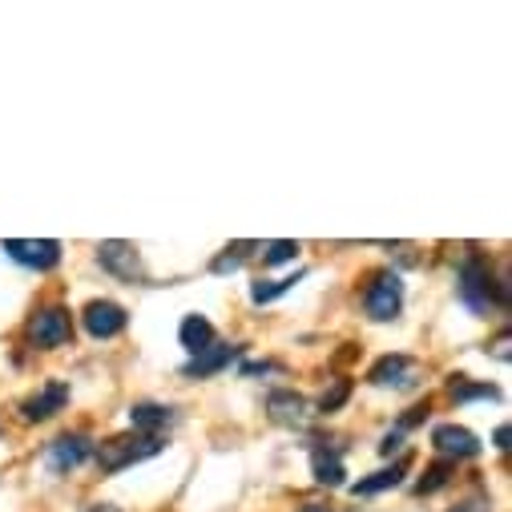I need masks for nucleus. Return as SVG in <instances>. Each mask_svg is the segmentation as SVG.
<instances>
[{
    "label": "nucleus",
    "mask_w": 512,
    "mask_h": 512,
    "mask_svg": "<svg viewBox=\"0 0 512 512\" xmlns=\"http://www.w3.org/2000/svg\"><path fill=\"white\" fill-rule=\"evenodd\" d=\"M166 448L162 436H142V432H125V436H113L105 444L93 448V460L101 472H125V468H134L142 460H154L158 452Z\"/></svg>",
    "instance_id": "nucleus-1"
},
{
    "label": "nucleus",
    "mask_w": 512,
    "mask_h": 512,
    "mask_svg": "<svg viewBox=\"0 0 512 512\" xmlns=\"http://www.w3.org/2000/svg\"><path fill=\"white\" fill-rule=\"evenodd\" d=\"M456 291H460V299H464V307L472 315H488L492 311V303H496V279H492L488 259H484L480 250H468L464 259H460V267H456Z\"/></svg>",
    "instance_id": "nucleus-2"
},
{
    "label": "nucleus",
    "mask_w": 512,
    "mask_h": 512,
    "mask_svg": "<svg viewBox=\"0 0 512 512\" xmlns=\"http://www.w3.org/2000/svg\"><path fill=\"white\" fill-rule=\"evenodd\" d=\"M25 339L37 347V351H57L73 339V319L61 303H49V307H37L25 323Z\"/></svg>",
    "instance_id": "nucleus-3"
},
{
    "label": "nucleus",
    "mask_w": 512,
    "mask_h": 512,
    "mask_svg": "<svg viewBox=\"0 0 512 512\" xmlns=\"http://www.w3.org/2000/svg\"><path fill=\"white\" fill-rule=\"evenodd\" d=\"M363 311L375 323H392L404 311V279L396 271H379L363 291Z\"/></svg>",
    "instance_id": "nucleus-4"
},
{
    "label": "nucleus",
    "mask_w": 512,
    "mask_h": 512,
    "mask_svg": "<svg viewBox=\"0 0 512 512\" xmlns=\"http://www.w3.org/2000/svg\"><path fill=\"white\" fill-rule=\"evenodd\" d=\"M93 448L97 444H93L89 432H65V436H57V440L45 444V468L53 476H69V472H77L93 456Z\"/></svg>",
    "instance_id": "nucleus-5"
},
{
    "label": "nucleus",
    "mask_w": 512,
    "mask_h": 512,
    "mask_svg": "<svg viewBox=\"0 0 512 512\" xmlns=\"http://www.w3.org/2000/svg\"><path fill=\"white\" fill-rule=\"evenodd\" d=\"M97 263L121 283H146V267H142V254L134 242H121V238L97 242Z\"/></svg>",
    "instance_id": "nucleus-6"
},
{
    "label": "nucleus",
    "mask_w": 512,
    "mask_h": 512,
    "mask_svg": "<svg viewBox=\"0 0 512 512\" xmlns=\"http://www.w3.org/2000/svg\"><path fill=\"white\" fill-rule=\"evenodd\" d=\"M5 254L29 271H53L65 250L57 238H5Z\"/></svg>",
    "instance_id": "nucleus-7"
},
{
    "label": "nucleus",
    "mask_w": 512,
    "mask_h": 512,
    "mask_svg": "<svg viewBox=\"0 0 512 512\" xmlns=\"http://www.w3.org/2000/svg\"><path fill=\"white\" fill-rule=\"evenodd\" d=\"M432 448H436V456L440 460H472V456H480V440H476V432H468L464 424H436L432 428Z\"/></svg>",
    "instance_id": "nucleus-8"
},
{
    "label": "nucleus",
    "mask_w": 512,
    "mask_h": 512,
    "mask_svg": "<svg viewBox=\"0 0 512 512\" xmlns=\"http://www.w3.org/2000/svg\"><path fill=\"white\" fill-rule=\"evenodd\" d=\"M81 323H85V331H89L93 339H113V335L125 331L130 315H125V307L113 303V299H93V303H85Z\"/></svg>",
    "instance_id": "nucleus-9"
},
{
    "label": "nucleus",
    "mask_w": 512,
    "mask_h": 512,
    "mask_svg": "<svg viewBox=\"0 0 512 512\" xmlns=\"http://www.w3.org/2000/svg\"><path fill=\"white\" fill-rule=\"evenodd\" d=\"M65 404H69V383H65V379H49L41 392H33V396L21 404V420H25V424H45V420H53Z\"/></svg>",
    "instance_id": "nucleus-10"
},
{
    "label": "nucleus",
    "mask_w": 512,
    "mask_h": 512,
    "mask_svg": "<svg viewBox=\"0 0 512 512\" xmlns=\"http://www.w3.org/2000/svg\"><path fill=\"white\" fill-rule=\"evenodd\" d=\"M416 375H420V363L412 355H383L371 363L367 383H375V388H412Z\"/></svg>",
    "instance_id": "nucleus-11"
},
{
    "label": "nucleus",
    "mask_w": 512,
    "mask_h": 512,
    "mask_svg": "<svg viewBox=\"0 0 512 512\" xmlns=\"http://www.w3.org/2000/svg\"><path fill=\"white\" fill-rule=\"evenodd\" d=\"M242 351H246L242 343H218V339H214L206 351L190 355V363L182 367V375H186V379H210V375L226 371V367H230V363H234Z\"/></svg>",
    "instance_id": "nucleus-12"
},
{
    "label": "nucleus",
    "mask_w": 512,
    "mask_h": 512,
    "mask_svg": "<svg viewBox=\"0 0 512 512\" xmlns=\"http://www.w3.org/2000/svg\"><path fill=\"white\" fill-rule=\"evenodd\" d=\"M178 424V412L170 404H154V400H142L130 408V428L142 432V436H162L166 428Z\"/></svg>",
    "instance_id": "nucleus-13"
},
{
    "label": "nucleus",
    "mask_w": 512,
    "mask_h": 512,
    "mask_svg": "<svg viewBox=\"0 0 512 512\" xmlns=\"http://www.w3.org/2000/svg\"><path fill=\"white\" fill-rule=\"evenodd\" d=\"M267 412L279 424H303L307 420V400L299 392H291V388H279V392L267 396Z\"/></svg>",
    "instance_id": "nucleus-14"
},
{
    "label": "nucleus",
    "mask_w": 512,
    "mask_h": 512,
    "mask_svg": "<svg viewBox=\"0 0 512 512\" xmlns=\"http://www.w3.org/2000/svg\"><path fill=\"white\" fill-rule=\"evenodd\" d=\"M311 476H315V484L339 488L343 476H347L343 456H339V452H327V444H315V448H311Z\"/></svg>",
    "instance_id": "nucleus-15"
},
{
    "label": "nucleus",
    "mask_w": 512,
    "mask_h": 512,
    "mask_svg": "<svg viewBox=\"0 0 512 512\" xmlns=\"http://www.w3.org/2000/svg\"><path fill=\"white\" fill-rule=\"evenodd\" d=\"M303 279H307V271H295V275H283V279H254L250 283V303L254 307H267V303L283 299L287 291H295Z\"/></svg>",
    "instance_id": "nucleus-16"
},
{
    "label": "nucleus",
    "mask_w": 512,
    "mask_h": 512,
    "mask_svg": "<svg viewBox=\"0 0 512 512\" xmlns=\"http://www.w3.org/2000/svg\"><path fill=\"white\" fill-rule=\"evenodd\" d=\"M404 476H408V464L400 460V464H392V468H379V472H371V476L355 480V484H351V492H355V496H375V492L400 488V484H404Z\"/></svg>",
    "instance_id": "nucleus-17"
},
{
    "label": "nucleus",
    "mask_w": 512,
    "mask_h": 512,
    "mask_svg": "<svg viewBox=\"0 0 512 512\" xmlns=\"http://www.w3.org/2000/svg\"><path fill=\"white\" fill-rule=\"evenodd\" d=\"M178 339H182L186 355H198V351H206L214 343V323L206 315H186L182 327H178Z\"/></svg>",
    "instance_id": "nucleus-18"
},
{
    "label": "nucleus",
    "mask_w": 512,
    "mask_h": 512,
    "mask_svg": "<svg viewBox=\"0 0 512 512\" xmlns=\"http://www.w3.org/2000/svg\"><path fill=\"white\" fill-rule=\"evenodd\" d=\"M448 396L456 404H468V400H500V388H496V383H468L464 375H452Z\"/></svg>",
    "instance_id": "nucleus-19"
},
{
    "label": "nucleus",
    "mask_w": 512,
    "mask_h": 512,
    "mask_svg": "<svg viewBox=\"0 0 512 512\" xmlns=\"http://www.w3.org/2000/svg\"><path fill=\"white\" fill-rule=\"evenodd\" d=\"M254 250H263V246H259V242H230V246L218 254V259L210 263V271H214V275H234Z\"/></svg>",
    "instance_id": "nucleus-20"
},
{
    "label": "nucleus",
    "mask_w": 512,
    "mask_h": 512,
    "mask_svg": "<svg viewBox=\"0 0 512 512\" xmlns=\"http://www.w3.org/2000/svg\"><path fill=\"white\" fill-rule=\"evenodd\" d=\"M452 476H456V464H452V460H436V464L424 468V476L416 480V496H432V492H440L444 484H452Z\"/></svg>",
    "instance_id": "nucleus-21"
},
{
    "label": "nucleus",
    "mask_w": 512,
    "mask_h": 512,
    "mask_svg": "<svg viewBox=\"0 0 512 512\" xmlns=\"http://www.w3.org/2000/svg\"><path fill=\"white\" fill-rule=\"evenodd\" d=\"M299 242H291V238H279V242H267L263 246V263L267 267H283V263H295L299 259Z\"/></svg>",
    "instance_id": "nucleus-22"
},
{
    "label": "nucleus",
    "mask_w": 512,
    "mask_h": 512,
    "mask_svg": "<svg viewBox=\"0 0 512 512\" xmlns=\"http://www.w3.org/2000/svg\"><path fill=\"white\" fill-rule=\"evenodd\" d=\"M347 396H351V379H335L331 388L319 396V412L323 416H331V412H339L343 404H347Z\"/></svg>",
    "instance_id": "nucleus-23"
},
{
    "label": "nucleus",
    "mask_w": 512,
    "mask_h": 512,
    "mask_svg": "<svg viewBox=\"0 0 512 512\" xmlns=\"http://www.w3.org/2000/svg\"><path fill=\"white\" fill-rule=\"evenodd\" d=\"M452 512H492V500L484 496V492H472L468 500H460Z\"/></svg>",
    "instance_id": "nucleus-24"
},
{
    "label": "nucleus",
    "mask_w": 512,
    "mask_h": 512,
    "mask_svg": "<svg viewBox=\"0 0 512 512\" xmlns=\"http://www.w3.org/2000/svg\"><path fill=\"white\" fill-rule=\"evenodd\" d=\"M424 420H428V404H420V408H408V416H400L396 432H408V428H416V424H424Z\"/></svg>",
    "instance_id": "nucleus-25"
},
{
    "label": "nucleus",
    "mask_w": 512,
    "mask_h": 512,
    "mask_svg": "<svg viewBox=\"0 0 512 512\" xmlns=\"http://www.w3.org/2000/svg\"><path fill=\"white\" fill-rule=\"evenodd\" d=\"M396 452H404V432H388L379 440V456H396Z\"/></svg>",
    "instance_id": "nucleus-26"
},
{
    "label": "nucleus",
    "mask_w": 512,
    "mask_h": 512,
    "mask_svg": "<svg viewBox=\"0 0 512 512\" xmlns=\"http://www.w3.org/2000/svg\"><path fill=\"white\" fill-rule=\"evenodd\" d=\"M267 371H275V363H246L242 367V375H267Z\"/></svg>",
    "instance_id": "nucleus-27"
},
{
    "label": "nucleus",
    "mask_w": 512,
    "mask_h": 512,
    "mask_svg": "<svg viewBox=\"0 0 512 512\" xmlns=\"http://www.w3.org/2000/svg\"><path fill=\"white\" fill-rule=\"evenodd\" d=\"M492 440H496V448H500V452H508V424H500V428L492 432Z\"/></svg>",
    "instance_id": "nucleus-28"
},
{
    "label": "nucleus",
    "mask_w": 512,
    "mask_h": 512,
    "mask_svg": "<svg viewBox=\"0 0 512 512\" xmlns=\"http://www.w3.org/2000/svg\"><path fill=\"white\" fill-rule=\"evenodd\" d=\"M496 359H508V331L496 339Z\"/></svg>",
    "instance_id": "nucleus-29"
},
{
    "label": "nucleus",
    "mask_w": 512,
    "mask_h": 512,
    "mask_svg": "<svg viewBox=\"0 0 512 512\" xmlns=\"http://www.w3.org/2000/svg\"><path fill=\"white\" fill-rule=\"evenodd\" d=\"M85 512H121V508H113V504H89Z\"/></svg>",
    "instance_id": "nucleus-30"
},
{
    "label": "nucleus",
    "mask_w": 512,
    "mask_h": 512,
    "mask_svg": "<svg viewBox=\"0 0 512 512\" xmlns=\"http://www.w3.org/2000/svg\"><path fill=\"white\" fill-rule=\"evenodd\" d=\"M0 436H5V428H0Z\"/></svg>",
    "instance_id": "nucleus-31"
}]
</instances>
